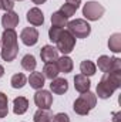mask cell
Listing matches in <instances>:
<instances>
[{
  "mask_svg": "<svg viewBox=\"0 0 121 122\" xmlns=\"http://www.w3.org/2000/svg\"><path fill=\"white\" fill-rule=\"evenodd\" d=\"M76 40L77 38L74 36H71L70 31L63 30L60 34V37H59V40L56 41L57 51H60L63 56H68L74 50V47H76Z\"/></svg>",
  "mask_w": 121,
  "mask_h": 122,
  "instance_id": "obj_5",
  "label": "cell"
},
{
  "mask_svg": "<svg viewBox=\"0 0 121 122\" xmlns=\"http://www.w3.org/2000/svg\"><path fill=\"white\" fill-rule=\"evenodd\" d=\"M26 19H27V21L30 23L33 27L43 26V23H44V14H43V11L38 7H31L30 10L27 11Z\"/></svg>",
  "mask_w": 121,
  "mask_h": 122,
  "instance_id": "obj_12",
  "label": "cell"
},
{
  "mask_svg": "<svg viewBox=\"0 0 121 122\" xmlns=\"http://www.w3.org/2000/svg\"><path fill=\"white\" fill-rule=\"evenodd\" d=\"M20 64H22V68L24 70V71H36V67H37V61H36V57L33 56V54H26L22 61H20Z\"/></svg>",
  "mask_w": 121,
  "mask_h": 122,
  "instance_id": "obj_20",
  "label": "cell"
},
{
  "mask_svg": "<svg viewBox=\"0 0 121 122\" xmlns=\"http://www.w3.org/2000/svg\"><path fill=\"white\" fill-rule=\"evenodd\" d=\"M14 1H23V0H14Z\"/></svg>",
  "mask_w": 121,
  "mask_h": 122,
  "instance_id": "obj_34",
  "label": "cell"
},
{
  "mask_svg": "<svg viewBox=\"0 0 121 122\" xmlns=\"http://www.w3.org/2000/svg\"><path fill=\"white\" fill-rule=\"evenodd\" d=\"M51 122H70V117L66 112H59V114L53 115Z\"/></svg>",
  "mask_w": 121,
  "mask_h": 122,
  "instance_id": "obj_29",
  "label": "cell"
},
{
  "mask_svg": "<svg viewBox=\"0 0 121 122\" xmlns=\"http://www.w3.org/2000/svg\"><path fill=\"white\" fill-rule=\"evenodd\" d=\"M59 74H60V71H59V67H57L56 61H54V62H46V64H44V68H43V75H44V78H47V80L51 81V80L57 78Z\"/></svg>",
  "mask_w": 121,
  "mask_h": 122,
  "instance_id": "obj_18",
  "label": "cell"
},
{
  "mask_svg": "<svg viewBox=\"0 0 121 122\" xmlns=\"http://www.w3.org/2000/svg\"><path fill=\"white\" fill-rule=\"evenodd\" d=\"M9 114V98L4 92L0 91V118H6Z\"/></svg>",
  "mask_w": 121,
  "mask_h": 122,
  "instance_id": "obj_25",
  "label": "cell"
},
{
  "mask_svg": "<svg viewBox=\"0 0 121 122\" xmlns=\"http://www.w3.org/2000/svg\"><path fill=\"white\" fill-rule=\"evenodd\" d=\"M20 40L24 46L33 47L38 41V31L36 27H24L20 33Z\"/></svg>",
  "mask_w": 121,
  "mask_h": 122,
  "instance_id": "obj_8",
  "label": "cell"
},
{
  "mask_svg": "<svg viewBox=\"0 0 121 122\" xmlns=\"http://www.w3.org/2000/svg\"><path fill=\"white\" fill-rule=\"evenodd\" d=\"M27 82L30 84V87L33 90H41L46 84V78L43 75V72H38V71H31L29 78H27Z\"/></svg>",
  "mask_w": 121,
  "mask_h": 122,
  "instance_id": "obj_14",
  "label": "cell"
},
{
  "mask_svg": "<svg viewBox=\"0 0 121 122\" xmlns=\"http://www.w3.org/2000/svg\"><path fill=\"white\" fill-rule=\"evenodd\" d=\"M97 95L95 97H98V98H101V99H108V98H111L113 97V94L116 92V90L108 84V81L103 77L101 80H100V82L97 84Z\"/></svg>",
  "mask_w": 121,
  "mask_h": 122,
  "instance_id": "obj_10",
  "label": "cell"
},
{
  "mask_svg": "<svg viewBox=\"0 0 121 122\" xmlns=\"http://www.w3.org/2000/svg\"><path fill=\"white\" fill-rule=\"evenodd\" d=\"M108 48L114 53L118 54L121 53V33H114L108 38Z\"/></svg>",
  "mask_w": 121,
  "mask_h": 122,
  "instance_id": "obj_19",
  "label": "cell"
},
{
  "mask_svg": "<svg viewBox=\"0 0 121 122\" xmlns=\"http://www.w3.org/2000/svg\"><path fill=\"white\" fill-rule=\"evenodd\" d=\"M105 9L103 4H100L98 1H87L84 6H83V16H84V20H88V21H97L103 17Z\"/></svg>",
  "mask_w": 121,
  "mask_h": 122,
  "instance_id": "obj_4",
  "label": "cell"
},
{
  "mask_svg": "<svg viewBox=\"0 0 121 122\" xmlns=\"http://www.w3.org/2000/svg\"><path fill=\"white\" fill-rule=\"evenodd\" d=\"M90 87H91V81L88 77H86L83 74H77L74 77V88H76V91L83 94V92L90 91Z\"/></svg>",
  "mask_w": 121,
  "mask_h": 122,
  "instance_id": "obj_15",
  "label": "cell"
},
{
  "mask_svg": "<svg viewBox=\"0 0 121 122\" xmlns=\"http://www.w3.org/2000/svg\"><path fill=\"white\" fill-rule=\"evenodd\" d=\"M19 36L14 30H4L1 34V40H0V56L3 61L6 62H11L16 60L17 54H19V41H17Z\"/></svg>",
  "mask_w": 121,
  "mask_h": 122,
  "instance_id": "obj_1",
  "label": "cell"
},
{
  "mask_svg": "<svg viewBox=\"0 0 121 122\" xmlns=\"http://www.w3.org/2000/svg\"><path fill=\"white\" fill-rule=\"evenodd\" d=\"M29 109V99L24 97H17L13 99V112L16 115H23Z\"/></svg>",
  "mask_w": 121,
  "mask_h": 122,
  "instance_id": "obj_16",
  "label": "cell"
},
{
  "mask_svg": "<svg viewBox=\"0 0 121 122\" xmlns=\"http://www.w3.org/2000/svg\"><path fill=\"white\" fill-rule=\"evenodd\" d=\"M40 57H41V61L46 64V62H54L59 58V51L56 47L50 46V44H46L41 47L40 50Z\"/></svg>",
  "mask_w": 121,
  "mask_h": 122,
  "instance_id": "obj_11",
  "label": "cell"
},
{
  "mask_svg": "<svg viewBox=\"0 0 121 122\" xmlns=\"http://www.w3.org/2000/svg\"><path fill=\"white\" fill-rule=\"evenodd\" d=\"M56 64H57V67H59V71H60V72H64V74L71 72L73 68H74V62H73V60H71L68 56L59 57L57 61H56Z\"/></svg>",
  "mask_w": 121,
  "mask_h": 122,
  "instance_id": "obj_17",
  "label": "cell"
},
{
  "mask_svg": "<svg viewBox=\"0 0 121 122\" xmlns=\"http://www.w3.org/2000/svg\"><path fill=\"white\" fill-rule=\"evenodd\" d=\"M50 90H51L53 94L64 95L66 92L68 91V81H67L66 78H60V77H57V78L51 80V82H50Z\"/></svg>",
  "mask_w": 121,
  "mask_h": 122,
  "instance_id": "obj_13",
  "label": "cell"
},
{
  "mask_svg": "<svg viewBox=\"0 0 121 122\" xmlns=\"http://www.w3.org/2000/svg\"><path fill=\"white\" fill-rule=\"evenodd\" d=\"M33 99H34L36 107H38L40 109H50L51 105H53V95H51V92L47 91V90H43V88L36 91Z\"/></svg>",
  "mask_w": 121,
  "mask_h": 122,
  "instance_id": "obj_7",
  "label": "cell"
},
{
  "mask_svg": "<svg viewBox=\"0 0 121 122\" xmlns=\"http://www.w3.org/2000/svg\"><path fill=\"white\" fill-rule=\"evenodd\" d=\"M66 3L70 4V6H73V7H76V9H78L80 4H81V0H66Z\"/></svg>",
  "mask_w": 121,
  "mask_h": 122,
  "instance_id": "obj_30",
  "label": "cell"
},
{
  "mask_svg": "<svg viewBox=\"0 0 121 122\" xmlns=\"http://www.w3.org/2000/svg\"><path fill=\"white\" fill-rule=\"evenodd\" d=\"M20 23V17L16 11H6L1 17V26L4 30H14V27H17Z\"/></svg>",
  "mask_w": 121,
  "mask_h": 122,
  "instance_id": "obj_9",
  "label": "cell"
},
{
  "mask_svg": "<svg viewBox=\"0 0 121 122\" xmlns=\"http://www.w3.org/2000/svg\"><path fill=\"white\" fill-rule=\"evenodd\" d=\"M97 105V97L95 94H93L91 91L83 92L73 104V111L77 114V115H81V117H86L88 115L91 111L95 108Z\"/></svg>",
  "mask_w": 121,
  "mask_h": 122,
  "instance_id": "obj_2",
  "label": "cell"
},
{
  "mask_svg": "<svg viewBox=\"0 0 121 122\" xmlns=\"http://www.w3.org/2000/svg\"><path fill=\"white\" fill-rule=\"evenodd\" d=\"M53 119V114L50 109H37L33 115V121L34 122H51Z\"/></svg>",
  "mask_w": 121,
  "mask_h": 122,
  "instance_id": "obj_23",
  "label": "cell"
},
{
  "mask_svg": "<svg viewBox=\"0 0 121 122\" xmlns=\"http://www.w3.org/2000/svg\"><path fill=\"white\" fill-rule=\"evenodd\" d=\"M64 30V29H60V27H50L49 29V38H50V41H53V43H56L57 40H59V37H60L61 31Z\"/></svg>",
  "mask_w": 121,
  "mask_h": 122,
  "instance_id": "obj_27",
  "label": "cell"
},
{
  "mask_svg": "<svg viewBox=\"0 0 121 122\" xmlns=\"http://www.w3.org/2000/svg\"><path fill=\"white\" fill-rule=\"evenodd\" d=\"M3 75H4V67H3V65L0 64V78H1Z\"/></svg>",
  "mask_w": 121,
  "mask_h": 122,
  "instance_id": "obj_33",
  "label": "cell"
},
{
  "mask_svg": "<svg viewBox=\"0 0 121 122\" xmlns=\"http://www.w3.org/2000/svg\"><path fill=\"white\" fill-rule=\"evenodd\" d=\"M113 122H121V111L113 114Z\"/></svg>",
  "mask_w": 121,
  "mask_h": 122,
  "instance_id": "obj_31",
  "label": "cell"
},
{
  "mask_svg": "<svg viewBox=\"0 0 121 122\" xmlns=\"http://www.w3.org/2000/svg\"><path fill=\"white\" fill-rule=\"evenodd\" d=\"M95 71H97V67H95V64L93 61L90 60L81 61V64H80V74H83L86 77H93L95 74Z\"/></svg>",
  "mask_w": 121,
  "mask_h": 122,
  "instance_id": "obj_21",
  "label": "cell"
},
{
  "mask_svg": "<svg viewBox=\"0 0 121 122\" xmlns=\"http://www.w3.org/2000/svg\"><path fill=\"white\" fill-rule=\"evenodd\" d=\"M67 23H68V19H66L60 11H54L51 14V26L53 27L64 29V27H67Z\"/></svg>",
  "mask_w": 121,
  "mask_h": 122,
  "instance_id": "obj_24",
  "label": "cell"
},
{
  "mask_svg": "<svg viewBox=\"0 0 121 122\" xmlns=\"http://www.w3.org/2000/svg\"><path fill=\"white\" fill-rule=\"evenodd\" d=\"M95 67H98L103 72H113V71H121V58L118 57H110V56H100Z\"/></svg>",
  "mask_w": 121,
  "mask_h": 122,
  "instance_id": "obj_6",
  "label": "cell"
},
{
  "mask_svg": "<svg viewBox=\"0 0 121 122\" xmlns=\"http://www.w3.org/2000/svg\"><path fill=\"white\" fill-rule=\"evenodd\" d=\"M59 11H60V13L63 14V16H64V17H66V19H70V17H73V16L76 14L77 9L66 3V4H63V6L60 7V10H59Z\"/></svg>",
  "mask_w": 121,
  "mask_h": 122,
  "instance_id": "obj_26",
  "label": "cell"
},
{
  "mask_svg": "<svg viewBox=\"0 0 121 122\" xmlns=\"http://www.w3.org/2000/svg\"><path fill=\"white\" fill-rule=\"evenodd\" d=\"M0 46H1V44H0Z\"/></svg>",
  "mask_w": 121,
  "mask_h": 122,
  "instance_id": "obj_35",
  "label": "cell"
},
{
  "mask_svg": "<svg viewBox=\"0 0 121 122\" xmlns=\"http://www.w3.org/2000/svg\"><path fill=\"white\" fill-rule=\"evenodd\" d=\"M14 9V0H0V10L6 11H11Z\"/></svg>",
  "mask_w": 121,
  "mask_h": 122,
  "instance_id": "obj_28",
  "label": "cell"
},
{
  "mask_svg": "<svg viewBox=\"0 0 121 122\" xmlns=\"http://www.w3.org/2000/svg\"><path fill=\"white\" fill-rule=\"evenodd\" d=\"M26 84H27V77H26L23 72L14 74V75L11 77V80H10V85H11V88H14V90H22Z\"/></svg>",
  "mask_w": 121,
  "mask_h": 122,
  "instance_id": "obj_22",
  "label": "cell"
},
{
  "mask_svg": "<svg viewBox=\"0 0 121 122\" xmlns=\"http://www.w3.org/2000/svg\"><path fill=\"white\" fill-rule=\"evenodd\" d=\"M31 1H33L34 4H37V6H38V4H43V3H46L47 0H31Z\"/></svg>",
  "mask_w": 121,
  "mask_h": 122,
  "instance_id": "obj_32",
  "label": "cell"
},
{
  "mask_svg": "<svg viewBox=\"0 0 121 122\" xmlns=\"http://www.w3.org/2000/svg\"><path fill=\"white\" fill-rule=\"evenodd\" d=\"M67 31L76 38H87L91 33V26L84 19H76L67 23Z\"/></svg>",
  "mask_w": 121,
  "mask_h": 122,
  "instance_id": "obj_3",
  "label": "cell"
}]
</instances>
